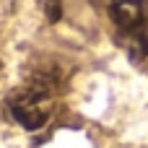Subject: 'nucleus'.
<instances>
[{"label":"nucleus","mask_w":148,"mask_h":148,"mask_svg":"<svg viewBox=\"0 0 148 148\" xmlns=\"http://www.w3.org/2000/svg\"><path fill=\"white\" fill-rule=\"evenodd\" d=\"M60 86V75L57 70H36L31 73L16 91L8 94L5 99V109L8 114L29 133L42 130L52 112H55V91Z\"/></svg>","instance_id":"nucleus-1"},{"label":"nucleus","mask_w":148,"mask_h":148,"mask_svg":"<svg viewBox=\"0 0 148 148\" xmlns=\"http://www.w3.org/2000/svg\"><path fill=\"white\" fill-rule=\"evenodd\" d=\"M109 18L117 29V42L133 62L148 65V3L146 0H109Z\"/></svg>","instance_id":"nucleus-2"},{"label":"nucleus","mask_w":148,"mask_h":148,"mask_svg":"<svg viewBox=\"0 0 148 148\" xmlns=\"http://www.w3.org/2000/svg\"><path fill=\"white\" fill-rule=\"evenodd\" d=\"M39 5H42V10H44V16H47V21H60L62 18V0H39Z\"/></svg>","instance_id":"nucleus-3"}]
</instances>
